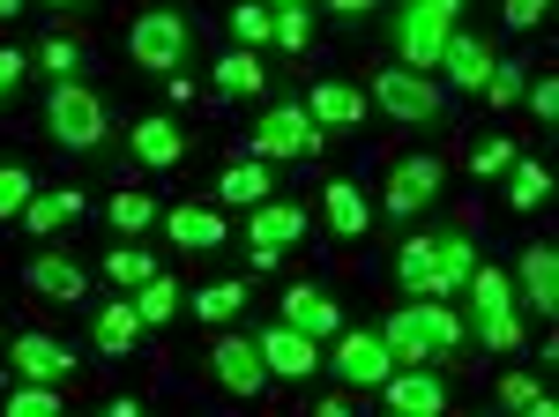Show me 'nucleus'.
Listing matches in <instances>:
<instances>
[{"label":"nucleus","mask_w":559,"mask_h":417,"mask_svg":"<svg viewBox=\"0 0 559 417\" xmlns=\"http://www.w3.org/2000/svg\"><path fill=\"white\" fill-rule=\"evenodd\" d=\"M381 343L395 350V366H432V358H448L463 343V313L448 298H411L403 313L381 321Z\"/></svg>","instance_id":"f257e3e1"},{"label":"nucleus","mask_w":559,"mask_h":417,"mask_svg":"<svg viewBox=\"0 0 559 417\" xmlns=\"http://www.w3.org/2000/svg\"><path fill=\"white\" fill-rule=\"evenodd\" d=\"M194 52V23L179 8H142L128 23V60L142 75H179V60Z\"/></svg>","instance_id":"f03ea898"},{"label":"nucleus","mask_w":559,"mask_h":417,"mask_svg":"<svg viewBox=\"0 0 559 417\" xmlns=\"http://www.w3.org/2000/svg\"><path fill=\"white\" fill-rule=\"evenodd\" d=\"M105 97L83 83V75H60L52 83V97H45V134L60 142V150H97L105 142Z\"/></svg>","instance_id":"7ed1b4c3"},{"label":"nucleus","mask_w":559,"mask_h":417,"mask_svg":"<svg viewBox=\"0 0 559 417\" xmlns=\"http://www.w3.org/2000/svg\"><path fill=\"white\" fill-rule=\"evenodd\" d=\"M471 321H477V343L485 350H522V321H515V276L508 269H471Z\"/></svg>","instance_id":"20e7f679"},{"label":"nucleus","mask_w":559,"mask_h":417,"mask_svg":"<svg viewBox=\"0 0 559 417\" xmlns=\"http://www.w3.org/2000/svg\"><path fill=\"white\" fill-rule=\"evenodd\" d=\"M321 366L344 380V388H381L395 373V350L381 343V329H336L321 343Z\"/></svg>","instance_id":"39448f33"},{"label":"nucleus","mask_w":559,"mask_h":417,"mask_svg":"<svg viewBox=\"0 0 559 417\" xmlns=\"http://www.w3.org/2000/svg\"><path fill=\"white\" fill-rule=\"evenodd\" d=\"M329 134L313 127V112L306 105H269L254 120V134H247V157H313Z\"/></svg>","instance_id":"423d86ee"},{"label":"nucleus","mask_w":559,"mask_h":417,"mask_svg":"<svg viewBox=\"0 0 559 417\" xmlns=\"http://www.w3.org/2000/svg\"><path fill=\"white\" fill-rule=\"evenodd\" d=\"M366 105H381L388 120H403V127L440 120V90H432V75H418V68H403V60L373 75V90H366Z\"/></svg>","instance_id":"0eeeda50"},{"label":"nucleus","mask_w":559,"mask_h":417,"mask_svg":"<svg viewBox=\"0 0 559 417\" xmlns=\"http://www.w3.org/2000/svg\"><path fill=\"white\" fill-rule=\"evenodd\" d=\"M210 373L224 395H239V403H254V395H269V366H261V350H254V335H231V329H216L210 343Z\"/></svg>","instance_id":"6e6552de"},{"label":"nucleus","mask_w":559,"mask_h":417,"mask_svg":"<svg viewBox=\"0 0 559 417\" xmlns=\"http://www.w3.org/2000/svg\"><path fill=\"white\" fill-rule=\"evenodd\" d=\"M292 239H306V208L299 202H276V194H269V202L247 208V253H254V269H276Z\"/></svg>","instance_id":"1a4fd4ad"},{"label":"nucleus","mask_w":559,"mask_h":417,"mask_svg":"<svg viewBox=\"0 0 559 417\" xmlns=\"http://www.w3.org/2000/svg\"><path fill=\"white\" fill-rule=\"evenodd\" d=\"M448 31H455V15H448V8H432V0H411V8H403V23H395L403 68L432 75V68H440V45H448Z\"/></svg>","instance_id":"9d476101"},{"label":"nucleus","mask_w":559,"mask_h":417,"mask_svg":"<svg viewBox=\"0 0 559 417\" xmlns=\"http://www.w3.org/2000/svg\"><path fill=\"white\" fill-rule=\"evenodd\" d=\"M254 350H261V366H269V380H313L321 373V343H313L306 329H292V321L261 329Z\"/></svg>","instance_id":"9b49d317"},{"label":"nucleus","mask_w":559,"mask_h":417,"mask_svg":"<svg viewBox=\"0 0 559 417\" xmlns=\"http://www.w3.org/2000/svg\"><path fill=\"white\" fill-rule=\"evenodd\" d=\"M381 403H388V410H403V417H440L455 395H448V380L426 373V366H395V373L381 380Z\"/></svg>","instance_id":"f8f14e48"},{"label":"nucleus","mask_w":559,"mask_h":417,"mask_svg":"<svg viewBox=\"0 0 559 417\" xmlns=\"http://www.w3.org/2000/svg\"><path fill=\"white\" fill-rule=\"evenodd\" d=\"M23 284H31L45 306H90V269H83V261H68V253H38V261H23Z\"/></svg>","instance_id":"ddd939ff"},{"label":"nucleus","mask_w":559,"mask_h":417,"mask_svg":"<svg viewBox=\"0 0 559 417\" xmlns=\"http://www.w3.org/2000/svg\"><path fill=\"white\" fill-rule=\"evenodd\" d=\"M440 179H448V165L440 157H403V165L388 171V216H418L426 202H440Z\"/></svg>","instance_id":"4468645a"},{"label":"nucleus","mask_w":559,"mask_h":417,"mask_svg":"<svg viewBox=\"0 0 559 417\" xmlns=\"http://www.w3.org/2000/svg\"><path fill=\"white\" fill-rule=\"evenodd\" d=\"M90 343L105 350V358H128L134 343H142V313H134V298H90Z\"/></svg>","instance_id":"2eb2a0df"},{"label":"nucleus","mask_w":559,"mask_h":417,"mask_svg":"<svg viewBox=\"0 0 559 417\" xmlns=\"http://www.w3.org/2000/svg\"><path fill=\"white\" fill-rule=\"evenodd\" d=\"M128 150H134V165H150V171H173V165H187L194 134H187L179 120H134V127H128Z\"/></svg>","instance_id":"dca6fc26"},{"label":"nucleus","mask_w":559,"mask_h":417,"mask_svg":"<svg viewBox=\"0 0 559 417\" xmlns=\"http://www.w3.org/2000/svg\"><path fill=\"white\" fill-rule=\"evenodd\" d=\"M306 112H313V127H321V134H358V120H366V90L329 75V83L306 90Z\"/></svg>","instance_id":"f3484780"},{"label":"nucleus","mask_w":559,"mask_h":417,"mask_svg":"<svg viewBox=\"0 0 559 417\" xmlns=\"http://www.w3.org/2000/svg\"><path fill=\"white\" fill-rule=\"evenodd\" d=\"M471 269H477V239H463V231H432V284H426V298H463Z\"/></svg>","instance_id":"a211bd4d"},{"label":"nucleus","mask_w":559,"mask_h":417,"mask_svg":"<svg viewBox=\"0 0 559 417\" xmlns=\"http://www.w3.org/2000/svg\"><path fill=\"white\" fill-rule=\"evenodd\" d=\"M165 231H173L187 253H216V247H231V231H224V216H216L210 202H173L165 216H157Z\"/></svg>","instance_id":"6ab92c4d"},{"label":"nucleus","mask_w":559,"mask_h":417,"mask_svg":"<svg viewBox=\"0 0 559 417\" xmlns=\"http://www.w3.org/2000/svg\"><path fill=\"white\" fill-rule=\"evenodd\" d=\"M515 306H530L537 321H552V313H559V253L552 247H530V253H522Z\"/></svg>","instance_id":"aec40b11"},{"label":"nucleus","mask_w":559,"mask_h":417,"mask_svg":"<svg viewBox=\"0 0 559 417\" xmlns=\"http://www.w3.org/2000/svg\"><path fill=\"white\" fill-rule=\"evenodd\" d=\"M8 366H15L23 380H68V373H75V350H68V343H52L45 329H23Z\"/></svg>","instance_id":"412c9836"},{"label":"nucleus","mask_w":559,"mask_h":417,"mask_svg":"<svg viewBox=\"0 0 559 417\" xmlns=\"http://www.w3.org/2000/svg\"><path fill=\"white\" fill-rule=\"evenodd\" d=\"M284 321H292V329H306L313 343H329V335L344 329V306L321 291V284H292V291H284Z\"/></svg>","instance_id":"4be33fe9"},{"label":"nucleus","mask_w":559,"mask_h":417,"mask_svg":"<svg viewBox=\"0 0 559 417\" xmlns=\"http://www.w3.org/2000/svg\"><path fill=\"white\" fill-rule=\"evenodd\" d=\"M492 60H500V52H492L485 38H471V31H448V45H440V68H448V75H455L463 90H485Z\"/></svg>","instance_id":"5701e85b"},{"label":"nucleus","mask_w":559,"mask_h":417,"mask_svg":"<svg viewBox=\"0 0 559 417\" xmlns=\"http://www.w3.org/2000/svg\"><path fill=\"white\" fill-rule=\"evenodd\" d=\"M321 216H329V231H336V239H366V224H373V202H366L350 179H329V194H321Z\"/></svg>","instance_id":"b1692460"},{"label":"nucleus","mask_w":559,"mask_h":417,"mask_svg":"<svg viewBox=\"0 0 559 417\" xmlns=\"http://www.w3.org/2000/svg\"><path fill=\"white\" fill-rule=\"evenodd\" d=\"M269 194H276V187H269L261 157H231L224 179H216V202H224V208H254V202H269Z\"/></svg>","instance_id":"393cba45"},{"label":"nucleus","mask_w":559,"mask_h":417,"mask_svg":"<svg viewBox=\"0 0 559 417\" xmlns=\"http://www.w3.org/2000/svg\"><path fill=\"white\" fill-rule=\"evenodd\" d=\"M194 306V321H210V329H231L239 313H247V284L239 276H216V284H202V291L187 298Z\"/></svg>","instance_id":"a878e982"},{"label":"nucleus","mask_w":559,"mask_h":417,"mask_svg":"<svg viewBox=\"0 0 559 417\" xmlns=\"http://www.w3.org/2000/svg\"><path fill=\"white\" fill-rule=\"evenodd\" d=\"M216 90H224V97H261V90H269V68L254 60V45H231V52L216 60Z\"/></svg>","instance_id":"bb28decb"},{"label":"nucleus","mask_w":559,"mask_h":417,"mask_svg":"<svg viewBox=\"0 0 559 417\" xmlns=\"http://www.w3.org/2000/svg\"><path fill=\"white\" fill-rule=\"evenodd\" d=\"M128 298H134V313H142V329H165V321L179 313V284L165 276V269H157V276H142Z\"/></svg>","instance_id":"cd10ccee"},{"label":"nucleus","mask_w":559,"mask_h":417,"mask_svg":"<svg viewBox=\"0 0 559 417\" xmlns=\"http://www.w3.org/2000/svg\"><path fill=\"white\" fill-rule=\"evenodd\" d=\"M231 45H276V8L269 0H231Z\"/></svg>","instance_id":"c85d7f7f"},{"label":"nucleus","mask_w":559,"mask_h":417,"mask_svg":"<svg viewBox=\"0 0 559 417\" xmlns=\"http://www.w3.org/2000/svg\"><path fill=\"white\" fill-rule=\"evenodd\" d=\"M38 68L52 75V83H60V75H83V68H90V45L68 38V31H45V38H38Z\"/></svg>","instance_id":"c756f323"},{"label":"nucleus","mask_w":559,"mask_h":417,"mask_svg":"<svg viewBox=\"0 0 559 417\" xmlns=\"http://www.w3.org/2000/svg\"><path fill=\"white\" fill-rule=\"evenodd\" d=\"M75 216H83V194H75V187L31 194V202H23V224H31V231H60V224H75Z\"/></svg>","instance_id":"7c9ffc66"},{"label":"nucleus","mask_w":559,"mask_h":417,"mask_svg":"<svg viewBox=\"0 0 559 417\" xmlns=\"http://www.w3.org/2000/svg\"><path fill=\"white\" fill-rule=\"evenodd\" d=\"M105 216H112V231H120V239H142V231H150V224H157V216H165V208L150 202V194H142V187H120V194H112V208H105Z\"/></svg>","instance_id":"2f4dec72"},{"label":"nucleus","mask_w":559,"mask_h":417,"mask_svg":"<svg viewBox=\"0 0 559 417\" xmlns=\"http://www.w3.org/2000/svg\"><path fill=\"white\" fill-rule=\"evenodd\" d=\"M508 171H515V179H508V208H545L552 202V171L537 165V157H515Z\"/></svg>","instance_id":"473e14b6"},{"label":"nucleus","mask_w":559,"mask_h":417,"mask_svg":"<svg viewBox=\"0 0 559 417\" xmlns=\"http://www.w3.org/2000/svg\"><path fill=\"white\" fill-rule=\"evenodd\" d=\"M395 284H403L411 298H426V284H432V231L403 239V253H395Z\"/></svg>","instance_id":"72a5a7b5"},{"label":"nucleus","mask_w":559,"mask_h":417,"mask_svg":"<svg viewBox=\"0 0 559 417\" xmlns=\"http://www.w3.org/2000/svg\"><path fill=\"white\" fill-rule=\"evenodd\" d=\"M0 410L8 417H52L60 410V380H23V388H8Z\"/></svg>","instance_id":"f704fd0d"},{"label":"nucleus","mask_w":559,"mask_h":417,"mask_svg":"<svg viewBox=\"0 0 559 417\" xmlns=\"http://www.w3.org/2000/svg\"><path fill=\"white\" fill-rule=\"evenodd\" d=\"M142 276H157V261H150L142 247H112L105 253V284H112V291H134Z\"/></svg>","instance_id":"c9c22d12"},{"label":"nucleus","mask_w":559,"mask_h":417,"mask_svg":"<svg viewBox=\"0 0 559 417\" xmlns=\"http://www.w3.org/2000/svg\"><path fill=\"white\" fill-rule=\"evenodd\" d=\"M508 410H537V417H552V388H537L530 373H500V388H492Z\"/></svg>","instance_id":"e433bc0d"},{"label":"nucleus","mask_w":559,"mask_h":417,"mask_svg":"<svg viewBox=\"0 0 559 417\" xmlns=\"http://www.w3.org/2000/svg\"><path fill=\"white\" fill-rule=\"evenodd\" d=\"M276 45H284V52H306V45H313V15H306V0H284V8H276Z\"/></svg>","instance_id":"4c0bfd02"},{"label":"nucleus","mask_w":559,"mask_h":417,"mask_svg":"<svg viewBox=\"0 0 559 417\" xmlns=\"http://www.w3.org/2000/svg\"><path fill=\"white\" fill-rule=\"evenodd\" d=\"M31 194H38V179H31V171H23V165H0V224H15Z\"/></svg>","instance_id":"58836bf2"},{"label":"nucleus","mask_w":559,"mask_h":417,"mask_svg":"<svg viewBox=\"0 0 559 417\" xmlns=\"http://www.w3.org/2000/svg\"><path fill=\"white\" fill-rule=\"evenodd\" d=\"M485 97H492V105H515V97H522V60H492V75H485Z\"/></svg>","instance_id":"ea45409f"},{"label":"nucleus","mask_w":559,"mask_h":417,"mask_svg":"<svg viewBox=\"0 0 559 417\" xmlns=\"http://www.w3.org/2000/svg\"><path fill=\"white\" fill-rule=\"evenodd\" d=\"M530 120H537V127L559 120V83H552V75H537V83H530Z\"/></svg>","instance_id":"a19ab883"},{"label":"nucleus","mask_w":559,"mask_h":417,"mask_svg":"<svg viewBox=\"0 0 559 417\" xmlns=\"http://www.w3.org/2000/svg\"><path fill=\"white\" fill-rule=\"evenodd\" d=\"M471 165H477V179L508 171V165H515V142H500V134H492V142H477V157H471Z\"/></svg>","instance_id":"79ce46f5"},{"label":"nucleus","mask_w":559,"mask_h":417,"mask_svg":"<svg viewBox=\"0 0 559 417\" xmlns=\"http://www.w3.org/2000/svg\"><path fill=\"white\" fill-rule=\"evenodd\" d=\"M23 68H31V52H15V45H0V105L23 90Z\"/></svg>","instance_id":"37998d69"},{"label":"nucleus","mask_w":559,"mask_h":417,"mask_svg":"<svg viewBox=\"0 0 559 417\" xmlns=\"http://www.w3.org/2000/svg\"><path fill=\"white\" fill-rule=\"evenodd\" d=\"M545 8H552V0H500L508 31H537V23H545Z\"/></svg>","instance_id":"c03bdc74"},{"label":"nucleus","mask_w":559,"mask_h":417,"mask_svg":"<svg viewBox=\"0 0 559 417\" xmlns=\"http://www.w3.org/2000/svg\"><path fill=\"white\" fill-rule=\"evenodd\" d=\"M329 8H336V15H366L373 0H329Z\"/></svg>","instance_id":"a18cd8bd"},{"label":"nucleus","mask_w":559,"mask_h":417,"mask_svg":"<svg viewBox=\"0 0 559 417\" xmlns=\"http://www.w3.org/2000/svg\"><path fill=\"white\" fill-rule=\"evenodd\" d=\"M23 8H31V0H0V23H8V15H23Z\"/></svg>","instance_id":"49530a36"},{"label":"nucleus","mask_w":559,"mask_h":417,"mask_svg":"<svg viewBox=\"0 0 559 417\" xmlns=\"http://www.w3.org/2000/svg\"><path fill=\"white\" fill-rule=\"evenodd\" d=\"M432 8H448V15H463V0H432Z\"/></svg>","instance_id":"de8ad7c7"},{"label":"nucleus","mask_w":559,"mask_h":417,"mask_svg":"<svg viewBox=\"0 0 559 417\" xmlns=\"http://www.w3.org/2000/svg\"><path fill=\"white\" fill-rule=\"evenodd\" d=\"M68 8H90V0H68Z\"/></svg>","instance_id":"09e8293b"},{"label":"nucleus","mask_w":559,"mask_h":417,"mask_svg":"<svg viewBox=\"0 0 559 417\" xmlns=\"http://www.w3.org/2000/svg\"><path fill=\"white\" fill-rule=\"evenodd\" d=\"M269 8H284V0H269Z\"/></svg>","instance_id":"8fccbe9b"}]
</instances>
